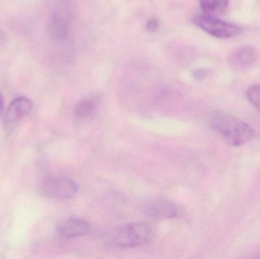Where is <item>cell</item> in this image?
I'll return each mask as SVG.
<instances>
[{"label":"cell","instance_id":"1","mask_svg":"<svg viewBox=\"0 0 260 259\" xmlns=\"http://www.w3.org/2000/svg\"><path fill=\"white\" fill-rule=\"evenodd\" d=\"M210 123L214 130L228 144L235 147L249 142L254 135V131L250 125L226 113H213L210 117Z\"/></svg>","mask_w":260,"mask_h":259},{"label":"cell","instance_id":"2","mask_svg":"<svg viewBox=\"0 0 260 259\" xmlns=\"http://www.w3.org/2000/svg\"><path fill=\"white\" fill-rule=\"evenodd\" d=\"M151 228L147 224H132L116 231L112 235L111 243L119 247H137L146 243L151 238Z\"/></svg>","mask_w":260,"mask_h":259},{"label":"cell","instance_id":"3","mask_svg":"<svg viewBox=\"0 0 260 259\" xmlns=\"http://www.w3.org/2000/svg\"><path fill=\"white\" fill-rule=\"evenodd\" d=\"M77 184L67 178L49 176L41 182L40 191L41 194L49 199L57 200H70L77 194Z\"/></svg>","mask_w":260,"mask_h":259},{"label":"cell","instance_id":"4","mask_svg":"<svg viewBox=\"0 0 260 259\" xmlns=\"http://www.w3.org/2000/svg\"><path fill=\"white\" fill-rule=\"evenodd\" d=\"M193 22L211 36L221 39L232 38L242 33V29L239 26L204 14L194 17Z\"/></svg>","mask_w":260,"mask_h":259},{"label":"cell","instance_id":"5","mask_svg":"<svg viewBox=\"0 0 260 259\" xmlns=\"http://www.w3.org/2000/svg\"><path fill=\"white\" fill-rule=\"evenodd\" d=\"M258 52L251 46H244L229 56V65L235 71H244L250 68L257 60Z\"/></svg>","mask_w":260,"mask_h":259},{"label":"cell","instance_id":"6","mask_svg":"<svg viewBox=\"0 0 260 259\" xmlns=\"http://www.w3.org/2000/svg\"><path fill=\"white\" fill-rule=\"evenodd\" d=\"M58 233L64 238L73 239L89 234L91 226L88 222L82 219H69L59 224Z\"/></svg>","mask_w":260,"mask_h":259},{"label":"cell","instance_id":"7","mask_svg":"<svg viewBox=\"0 0 260 259\" xmlns=\"http://www.w3.org/2000/svg\"><path fill=\"white\" fill-rule=\"evenodd\" d=\"M33 103L27 97L14 99L6 109L5 120L6 123H13L24 118L31 112Z\"/></svg>","mask_w":260,"mask_h":259},{"label":"cell","instance_id":"8","mask_svg":"<svg viewBox=\"0 0 260 259\" xmlns=\"http://www.w3.org/2000/svg\"><path fill=\"white\" fill-rule=\"evenodd\" d=\"M147 214L159 218H172L177 215V208L174 204L166 200L154 201L148 205Z\"/></svg>","mask_w":260,"mask_h":259},{"label":"cell","instance_id":"9","mask_svg":"<svg viewBox=\"0 0 260 259\" xmlns=\"http://www.w3.org/2000/svg\"><path fill=\"white\" fill-rule=\"evenodd\" d=\"M49 28L50 34L53 38L56 40L64 39L68 34V19L61 12H54L50 18Z\"/></svg>","mask_w":260,"mask_h":259},{"label":"cell","instance_id":"10","mask_svg":"<svg viewBox=\"0 0 260 259\" xmlns=\"http://www.w3.org/2000/svg\"><path fill=\"white\" fill-rule=\"evenodd\" d=\"M200 5L204 15L215 17L225 13L229 0H200Z\"/></svg>","mask_w":260,"mask_h":259},{"label":"cell","instance_id":"11","mask_svg":"<svg viewBox=\"0 0 260 259\" xmlns=\"http://www.w3.org/2000/svg\"><path fill=\"white\" fill-rule=\"evenodd\" d=\"M95 109V103L93 100H82L75 106L73 115L78 120H88L94 115Z\"/></svg>","mask_w":260,"mask_h":259},{"label":"cell","instance_id":"12","mask_svg":"<svg viewBox=\"0 0 260 259\" xmlns=\"http://www.w3.org/2000/svg\"><path fill=\"white\" fill-rule=\"evenodd\" d=\"M247 97L260 114V85L250 86L247 91Z\"/></svg>","mask_w":260,"mask_h":259},{"label":"cell","instance_id":"13","mask_svg":"<svg viewBox=\"0 0 260 259\" xmlns=\"http://www.w3.org/2000/svg\"><path fill=\"white\" fill-rule=\"evenodd\" d=\"M159 27V22L156 18H151L147 23V30L150 32H154Z\"/></svg>","mask_w":260,"mask_h":259},{"label":"cell","instance_id":"14","mask_svg":"<svg viewBox=\"0 0 260 259\" xmlns=\"http://www.w3.org/2000/svg\"><path fill=\"white\" fill-rule=\"evenodd\" d=\"M194 76H195L196 79H199V80H201V79H203L206 77V71H204V70H198V71H197L194 73Z\"/></svg>","mask_w":260,"mask_h":259},{"label":"cell","instance_id":"15","mask_svg":"<svg viewBox=\"0 0 260 259\" xmlns=\"http://www.w3.org/2000/svg\"><path fill=\"white\" fill-rule=\"evenodd\" d=\"M3 108H4V103H3V97L0 95V114L3 112Z\"/></svg>","mask_w":260,"mask_h":259}]
</instances>
